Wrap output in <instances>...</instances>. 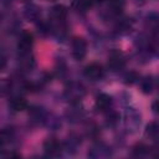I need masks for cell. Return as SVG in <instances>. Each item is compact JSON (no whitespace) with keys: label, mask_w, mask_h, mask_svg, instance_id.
<instances>
[{"label":"cell","mask_w":159,"mask_h":159,"mask_svg":"<svg viewBox=\"0 0 159 159\" xmlns=\"http://www.w3.org/2000/svg\"><path fill=\"white\" fill-rule=\"evenodd\" d=\"M10 107H11L15 112H21V111L26 109L27 102H26V99H24V98H21V97H17V98H14V99L10 102Z\"/></svg>","instance_id":"ba28073f"},{"label":"cell","mask_w":159,"mask_h":159,"mask_svg":"<svg viewBox=\"0 0 159 159\" xmlns=\"http://www.w3.org/2000/svg\"><path fill=\"white\" fill-rule=\"evenodd\" d=\"M43 149L48 155H57L61 152V144L55 139H48L45 142Z\"/></svg>","instance_id":"5b68a950"},{"label":"cell","mask_w":159,"mask_h":159,"mask_svg":"<svg viewBox=\"0 0 159 159\" xmlns=\"http://www.w3.org/2000/svg\"><path fill=\"white\" fill-rule=\"evenodd\" d=\"M96 1H103V0H96Z\"/></svg>","instance_id":"5bb4252c"},{"label":"cell","mask_w":159,"mask_h":159,"mask_svg":"<svg viewBox=\"0 0 159 159\" xmlns=\"http://www.w3.org/2000/svg\"><path fill=\"white\" fill-rule=\"evenodd\" d=\"M14 135V132L11 128H4L0 130V145H4L11 140Z\"/></svg>","instance_id":"9c48e42d"},{"label":"cell","mask_w":159,"mask_h":159,"mask_svg":"<svg viewBox=\"0 0 159 159\" xmlns=\"http://www.w3.org/2000/svg\"><path fill=\"white\" fill-rule=\"evenodd\" d=\"M138 148H139V149H137V148L134 149V153H137V154H139V155H142V154H144V153H147V152H148V150H147L148 148H147V147H144L143 144H139V145H138Z\"/></svg>","instance_id":"4fadbf2b"},{"label":"cell","mask_w":159,"mask_h":159,"mask_svg":"<svg viewBox=\"0 0 159 159\" xmlns=\"http://www.w3.org/2000/svg\"><path fill=\"white\" fill-rule=\"evenodd\" d=\"M93 1L92 0H76L73 2V6L77 9V10H81V11H86L88 10L91 6H92Z\"/></svg>","instance_id":"8fae6325"},{"label":"cell","mask_w":159,"mask_h":159,"mask_svg":"<svg viewBox=\"0 0 159 159\" xmlns=\"http://www.w3.org/2000/svg\"><path fill=\"white\" fill-rule=\"evenodd\" d=\"M145 135L149 137V138H153V139H157L158 137V124L155 122H152L147 125V129H145Z\"/></svg>","instance_id":"30bf717a"},{"label":"cell","mask_w":159,"mask_h":159,"mask_svg":"<svg viewBox=\"0 0 159 159\" xmlns=\"http://www.w3.org/2000/svg\"><path fill=\"white\" fill-rule=\"evenodd\" d=\"M109 7L112 9L113 12H120L123 7V0H111Z\"/></svg>","instance_id":"7c38bea8"},{"label":"cell","mask_w":159,"mask_h":159,"mask_svg":"<svg viewBox=\"0 0 159 159\" xmlns=\"http://www.w3.org/2000/svg\"><path fill=\"white\" fill-rule=\"evenodd\" d=\"M84 76L89 80H99L103 76V68L98 63H91L84 67Z\"/></svg>","instance_id":"277c9868"},{"label":"cell","mask_w":159,"mask_h":159,"mask_svg":"<svg viewBox=\"0 0 159 159\" xmlns=\"http://www.w3.org/2000/svg\"><path fill=\"white\" fill-rule=\"evenodd\" d=\"M124 65H125V58H124L122 52L113 51L109 55V60H108V67L109 68H112L113 71H117V70H120L122 67H124Z\"/></svg>","instance_id":"3957f363"},{"label":"cell","mask_w":159,"mask_h":159,"mask_svg":"<svg viewBox=\"0 0 159 159\" xmlns=\"http://www.w3.org/2000/svg\"><path fill=\"white\" fill-rule=\"evenodd\" d=\"M51 14L56 20H63L67 16V9L63 5H56L52 7Z\"/></svg>","instance_id":"52a82bcc"},{"label":"cell","mask_w":159,"mask_h":159,"mask_svg":"<svg viewBox=\"0 0 159 159\" xmlns=\"http://www.w3.org/2000/svg\"><path fill=\"white\" fill-rule=\"evenodd\" d=\"M87 52V43L83 39L77 37L72 42V55L76 60H82Z\"/></svg>","instance_id":"6da1fadb"},{"label":"cell","mask_w":159,"mask_h":159,"mask_svg":"<svg viewBox=\"0 0 159 159\" xmlns=\"http://www.w3.org/2000/svg\"><path fill=\"white\" fill-rule=\"evenodd\" d=\"M111 103H112L111 97L108 94H106V93H102L96 99V108L98 111H101V112H104V111H107L109 108Z\"/></svg>","instance_id":"8992f818"},{"label":"cell","mask_w":159,"mask_h":159,"mask_svg":"<svg viewBox=\"0 0 159 159\" xmlns=\"http://www.w3.org/2000/svg\"><path fill=\"white\" fill-rule=\"evenodd\" d=\"M32 43H34V37H32V34L30 32H24L19 40V43H17V48H19V52L21 55H25V53H29L30 52V48L32 47Z\"/></svg>","instance_id":"7a4b0ae2"}]
</instances>
